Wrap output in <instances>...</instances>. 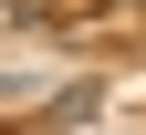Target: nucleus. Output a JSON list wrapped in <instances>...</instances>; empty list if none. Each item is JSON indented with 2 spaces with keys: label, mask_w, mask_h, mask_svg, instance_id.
Listing matches in <instances>:
<instances>
[{
  "label": "nucleus",
  "mask_w": 146,
  "mask_h": 135,
  "mask_svg": "<svg viewBox=\"0 0 146 135\" xmlns=\"http://www.w3.org/2000/svg\"><path fill=\"white\" fill-rule=\"evenodd\" d=\"M0 11H11V0H0Z\"/></svg>",
  "instance_id": "1"
}]
</instances>
